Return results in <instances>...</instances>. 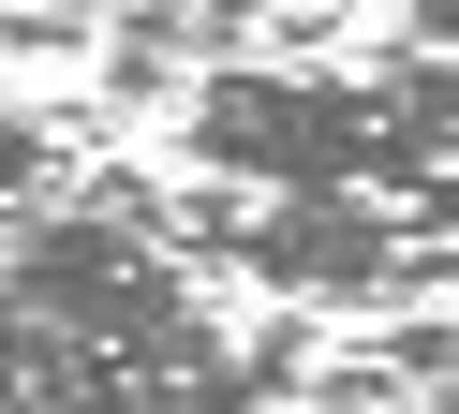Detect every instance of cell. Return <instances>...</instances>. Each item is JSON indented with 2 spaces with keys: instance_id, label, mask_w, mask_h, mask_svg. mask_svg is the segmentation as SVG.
I'll return each instance as SVG.
<instances>
[{
  "instance_id": "obj_1",
  "label": "cell",
  "mask_w": 459,
  "mask_h": 414,
  "mask_svg": "<svg viewBox=\"0 0 459 414\" xmlns=\"http://www.w3.org/2000/svg\"><path fill=\"white\" fill-rule=\"evenodd\" d=\"M193 177H267V193H415L459 163V59H222L178 89Z\"/></svg>"
},
{
  "instance_id": "obj_2",
  "label": "cell",
  "mask_w": 459,
  "mask_h": 414,
  "mask_svg": "<svg viewBox=\"0 0 459 414\" xmlns=\"http://www.w3.org/2000/svg\"><path fill=\"white\" fill-rule=\"evenodd\" d=\"M74 163H90V148H74L60 118H15V104H0V222H30V207L60 193Z\"/></svg>"
},
{
  "instance_id": "obj_3",
  "label": "cell",
  "mask_w": 459,
  "mask_h": 414,
  "mask_svg": "<svg viewBox=\"0 0 459 414\" xmlns=\"http://www.w3.org/2000/svg\"><path fill=\"white\" fill-rule=\"evenodd\" d=\"M385 15H400V45H445L459 59V0H385Z\"/></svg>"
}]
</instances>
